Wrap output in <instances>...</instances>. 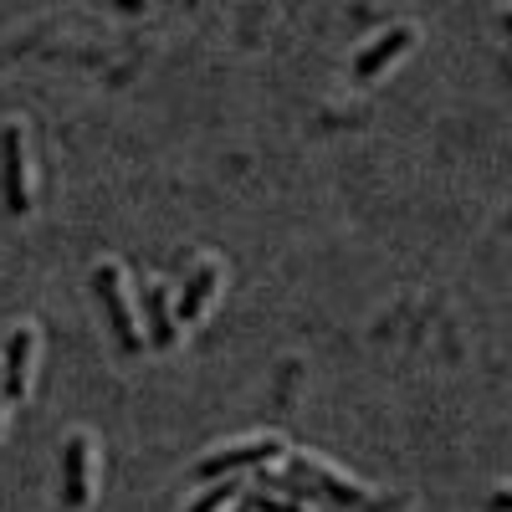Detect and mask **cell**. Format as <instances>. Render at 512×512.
<instances>
[{"label": "cell", "mask_w": 512, "mask_h": 512, "mask_svg": "<svg viewBox=\"0 0 512 512\" xmlns=\"http://www.w3.org/2000/svg\"><path fill=\"white\" fill-rule=\"evenodd\" d=\"M282 477H292L297 487H303V497L308 492H323L333 502H364L369 497V482H359L354 472H344V466H333V461H323L313 451H287V472Z\"/></svg>", "instance_id": "6da1fadb"}, {"label": "cell", "mask_w": 512, "mask_h": 512, "mask_svg": "<svg viewBox=\"0 0 512 512\" xmlns=\"http://www.w3.org/2000/svg\"><path fill=\"white\" fill-rule=\"evenodd\" d=\"M0 195H6L11 216H26L31 210V144H26L21 118L0 123Z\"/></svg>", "instance_id": "7a4b0ae2"}, {"label": "cell", "mask_w": 512, "mask_h": 512, "mask_svg": "<svg viewBox=\"0 0 512 512\" xmlns=\"http://www.w3.org/2000/svg\"><path fill=\"white\" fill-rule=\"evenodd\" d=\"M272 456H287V441L277 431H251V436H236L226 446H210L200 461H195V477H236L241 466H256V461H272Z\"/></svg>", "instance_id": "3957f363"}, {"label": "cell", "mask_w": 512, "mask_h": 512, "mask_svg": "<svg viewBox=\"0 0 512 512\" xmlns=\"http://www.w3.org/2000/svg\"><path fill=\"white\" fill-rule=\"evenodd\" d=\"M93 287H98L103 308H108V323H113V333H118V349H123V354H139V349H144L139 313H134V297H128L123 267L113 262V256H103V262L93 267Z\"/></svg>", "instance_id": "277c9868"}, {"label": "cell", "mask_w": 512, "mask_h": 512, "mask_svg": "<svg viewBox=\"0 0 512 512\" xmlns=\"http://www.w3.org/2000/svg\"><path fill=\"white\" fill-rule=\"evenodd\" d=\"M36 349H41L36 323H16L11 338H6V354H0V374H6V400H26V395H31Z\"/></svg>", "instance_id": "5b68a950"}, {"label": "cell", "mask_w": 512, "mask_h": 512, "mask_svg": "<svg viewBox=\"0 0 512 512\" xmlns=\"http://www.w3.org/2000/svg\"><path fill=\"white\" fill-rule=\"evenodd\" d=\"M62 502L67 507L93 502V436L88 431H72L62 446Z\"/></svg>", "instance_id": "8992f818"}, {"label": "cell", "mask_w": 512, "mask_h": 512, "mask_svg": "<svg viewBox=\"0 0 512 512\" xmlns=\"http://www.w3.org/2000/svg\"><path fill=\"white\" fill-rule=\"evenodd\" d=\"M410 41H415V26H410V21H400V26H390V31L369 36L364 47H359V57H354V77H359V82L379 77L400 52H410Z\"/></svg>", "instance_id": "52a82bcc"}, {"label": "cell", "mask_w": 512, "mask_h": 512, "mask_svg": "<svg viewBox=\"0 0 512 512\" xmlns=\"http://www.w3.org/2000/svg\"><path fill=\"white\" fill-rule=\"evenodd\" d=\"M221 277H226V262H221V256H200L195 277H190V282H185V292L175 297V318H180V328H190V323L210 308V297H216Z\"/></svg>", "instance_id": "ba28073f"}, {"label": "cell", "mask_w": 512, "mask_h": 512, "mask_svg": "<svg viewBox=\"0 0 512 512\" xmlns=\"http://www.w3.org/2000/svg\"><path fill=\"white\" fill-rule=\"evenodd\" d=\"M144 313H149V344L169 349L180 338V318L169 308V287L164 282H144Z\"/></svg>", "instance_id": "9c48e42d"}, {"label": "cell", "mask_w": 512, "mask_h": 512, "mask_svg": "<svg viewBox=\"0 0 512 512\" xmlns=\"http://www.w3.org/2000/svg\"><path fill=\"white\" fill-rule=\"evenodd\" d=\"M241 492H246V482H236V477H221V482H210V487H205V492H200V497H195L185 512H221V507H226V502H236Z\"/></svg>", "instance_id": "30bf717a"}, {"label": "cell", "mask_w": 512, "mask_h": 512, "mask_svg": "<svg viewBox=\"0 0 512 512\" xmlns=\"http://www.w3.org/2000/svg\"><path fill=\"white\" fill-rule=\"evenodd\" d=\"M246 507H251V512H303V502H297V497H277V492L262 487V482L246 487Z\"/></svg>", "instance_id": "8fae6325"}, {"label": "cell", "mask_w": 512, "mask_h": 512, "mask_svg": "<svg viewBox=\"0 0 512 512\" xmlns=\"http://www.w3.org/2000/svg\"><path fill=\"white\" fill-rule=\"evenodd\" d=\"M492 507H502V512H507V507H512V482H502V487H497V492H492Z\"/></svg>", "instance_id": "7c38bea8"}, {"label": "cell", "mask_w": 512, "mask_h": 512, "mask_svg": "<svg viewBox=\"0 0 512 512\" xmlns=\"http://www.w3.org/2000/svg\"><path fill=\"white\" fill-rule=\"evenodd\" d=\"M0 405H6V374H0Z\"/></svg>", "instance_id": "4fadbf2b"}, {"label": "cell", "mask_w": 512, "mask_h": 512, "mask_svg": "<svg viewBox=\"0 0 512 512\" xmlns=\"http://www.w3.org/2000/svg\"><path fill=\"white\" fill-rule=\"evenodd\" d=\"M502 26H507V31H512V11H502Z\"/></svg>", "instance_id": "5bb4252c"}, {"label": "cell", "mask_w": 512, "mask_h": 512, "mask_svg": "<svg viewBox=\"0 0 512 512\" xmlns=\"http://www.w3.org/2000/svg\"><path fill=\"white\" fill-rule=\"evenodd\" d=\"M236 512H251V507H246V502H241V507H236Z\"/></svg>", "instance_id": "9a60e30c"}]
</instances>
